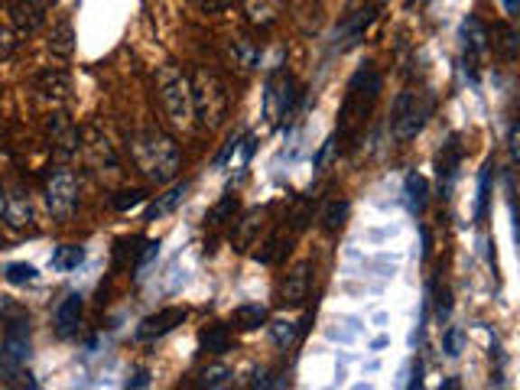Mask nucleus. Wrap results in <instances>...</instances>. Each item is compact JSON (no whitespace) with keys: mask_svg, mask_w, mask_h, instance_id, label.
<instances>
[{"mask_svg":"<svg viewBox=\"0 0 520 390\" xmlns=\"http://www.w3.org/2000/svg\"><path fill=\"white\" fill-rule=\"evenodd\" d=\"M130 153H134V162L140 166L150 182L156 186H166L176 179V172L182 170V153H179L176 140L162 130H137L130 137Z\"/></svg>","mask_w":520,"mask_h":390,"instance_id":"1","label":"nucleus"},{"mask_svg":"<svg viewBox=\"0 0 520 390\" xmlns=\"http://www.w3.org/2000/svg\"><path fill=\"white\" fill-rule=\"evenodd\" d=\"M381 72L374 69V65H365V69H358L355 79L348 81V91H345V105L339 111V144L345 137H355L358 127L367 121V114L374 111L377 105V98H381Z\"/></svg>","mask_w":520,"mask_h":390,"instance_id":"2","label":"nucleus"},{"mask_svg":"<svg viewBox=\"0 0 520 390\" xmlns=\"http://www.w3.org/2000/svg\"><path fill=\"white\" fill-rule=\"evenodd\" d=\"M189 88H192V114L199 117V127L215 130L218 124H225L231 95H228V85L221 81L218 72L199 65L189 79Z\"/></svg>","mask_w":520,"mask_h":390,"instance_id":"3","label":"nucleus"},{"mask_svg":"<svg viewBox=\"0 0 520 390\" xmlns=\"http://www.w3.org/2000/svg\"><path fill=\"white\" fill-rule=\"evenodd\" d=\"M432 114V98H426L422 91H400L397 101H394V111H390V134L397 144L413 140Z\"/></svg>","mask_w":520,"mask_h":390,"instance_id":"4","label":"nucleus"},{"mask_svg":"<svg viewBox=\"0 0 520 390\" xmlns=\"http://www.w3.org/2000/svg\"><path fill=\"white\" fill-rule=\"evenodd\" d=\"M160 101L172 127H192V88H189V79L179 69H162L160 72Z\"/></svg>","mask_w":520,"mask_h":390,"instance_id":"5","label":"nucleus"},{"mask_svg":"<svg viewBox=\"0 0 520 390\" xmlns=\"http://www.w3.org/2000/svg\"><path fill=\"white\" fill-rule=\"evenodd\" d=\"M46 205L56 221H69L79 209V182H75L72 170L56 166L52 176L46 179Z\"/></svg>","mask_w":520,"mask_h":390,"instance_id":"6","label":"nucleus"},{"mask_svg":"<svg viewBox=\"0 0 520 390\" xmlns=\"http://www.w3.org/2000/svg\"><path fill=\"white\" fill-rule=\"evenodd\" d=\"M0 358H4L7 371H16V367L26 365V358H30V325H26V319L7 322L4 341H0Z\"/></svg>","mask_w":520,"mask_h":390,"instance_id":"7","label":"nucleus"},{"mask_svg":"<svg viewBox=\"0 0 520 390\" xmlns=\"http://www.w3.org/2000/svg\"><path fill=\"white\" fill-rule=\"evenodd\" d=\"M296 98H300V88H296V81H292L290 75L286 72L270 75V81H267V117L270 121H283L286 114H292Z\"/></svg>","mask_w":520,"mask_h":390,"instance_id":"8","label":"nucleus"},{"mask_svg":"<svg viewBox=\"0 0 520 390\" xmlns=\"http://www.w3.org/2000/svg\"><path fill=\"white\" fill-rule=\"evenodd\" d=\"M56 0H16L10 7V23H14L16 36H30L46 23L49 10H52Z\"/></svg>","mask_w":520,"mask_h":390,"instance_id":"9","label":"nucleus"},{"mask_svg":"<svg viewBox=\"0 0 520 390\" xmlns=\"http://www.w3.org/2000/svg\"><path fill=\"white\" fill-rule=\"evenodd\" d=\"M186 309H179V306H166V309H160V312H153V316H146L144 322H140V329H137V339L140 341H156V339H162V335H170V332H176L179 325L186 322Z\"/></svg>","mask_w":520,"mask_h":390,"instance_id":"10","label":"nucleus"},{"mask_svg":"<svg viewBox=\"0 0 520 390\" xmlns=\"http://www.w3.org/2000/svg\"><path fill=\"white\" fill-rule=\"evenodd\" d=\"M309 290H312V264L300 260L280 286V306H302L309 300Z\"/></svg>","mask_w":520,"mask_h":390,"instance_id":"11","label":"nucleus"},{"mask_svg":"<svg viewBox=\"0 0 520 390\" xmlns=\"http://www.w3.org/2000/svg\"><path fill=\"white\" fill-rule=\"evenodd\" d=\"M462 46H465V62H478L481 56L488 52V46H491V32H488V26L481 23L478 16H469L462 23Z\"/></svg>","mask_w":520,"mask_h":390,"instance_id":"12","label":"nucleus"},{"mask_svg":"<svg viewBox=\"0 0 520 390\" xmlns=\"http://www.w3.org/2000/svg\"><path fill=\"white\" fill-rule=\"evenodd\" d=\"M81 312H85V300H81V292H69V296L59 302V309H56V332L62 335V339H69V335L79 332Z\"/></svg>","mask_w":520,"mask_h":390,"instance_id":"13","label":"nucleus"},{"mask_svg":"<svg viewBox=\"0 0 520 390\" xmlns=\"http://www.w3.org/2000/svg\"><path fill=\"white\" fill-rule=\"evenodd\" d=\"M459 162H462V146L452 137L442 146V153H439V182H442V192L446 195L452 192V182L459 176Z\"/></svg>","mask_w":520,"mask_h":390,"instance_id":"14","label":"nucleus"},{"mask_svg":"<svg viewBox=\"0 0 520 390\" xmlns=\"http://www.w3.org/2000/svg\"><path fill=\"white\" fill-rule=\"evenodd\" d=\"M225 59L231 62V69H237L241 75H247V72H254V65H257V49H254V42L251 40H244V36H237V40H231L228 42V49H225Z\"/></svg>","mask_w":520,"mask_h":390,"instance_id":"15","label":"nucleus"},{"mask_svg":"<svg viewBox=\"0 0 520 390\" xmlns=\"http://www.w3.org/2000/svg\"><path fill=\"white\" fill-rule=\"evenodd\" d=\"M36 91L46 101H65V95H69V75L62 69H46V72L36 75Z\"/></svg>","mask_w":520,"mask_h":390,"instance_id":"16","label":"nucleus"},{"mask_svg":"<svg viewBox=\"0 0 520 390\" xmlns=\"http://www.w3.org/2000/svg\"><path fill=\"white\" fill-rule=\"evenodd\" d=\"M244 10H247V20H251L254 26L267 30V26H274L276 20H280V14H283V0H247Z\"/></svg>","mask_w":520,"mask_h":390,"instance_id":"17","label":"nucleus"},{"mask_svg":"<svg viewBox=\"0 0 520 390\" xmlns=\"http://www.w3.org/2000/svg\"><path fill=\"white\" fill-rule=\"evenodd\" d=\"M46 46H49V52H52V56H59V59L72 56V52H75V30H72V20H69V16L52 26Z\"/></svg>","mask_w":520,"mask_h":390,"instance_id":"18","label":"nucleus"},{"mask_svg":"<svg viewBox=\"0 0 520 390\" xmlns=\"http://www.w3.org/2000/svg\"><path fill=\"white\" fill-rule=\"evenodd\" d=\"M49 130H52V144H56V153L62 156V160H69V156L79 153V130L72 127L69 121H62V117H56V127L49 124Z\"/></svg>","mask_w":520,"mask_h":390,"instance_id":"19","label":"nucleus"},{"mask_svg":"<svg viewBox=\"0 0 520 390\" xmlns=\"http://www.w3.org/2000/svg\"><path fill=\"white\" fill-rule=\"evenodd\" d=\"M374 16H377V4H371V7H365V10H358V14L351 16L348 23H345V49L358 46V42L365 40L367 26L374 23Z\"/></svg>","mask_w":520,"mask_h":390,"instance_id":"20","label":"nucleus"},{"mask_svg":"<svg viewBox=\"0 0 520 390\" xmlns=\"http://www.w3.org/2000/svg\"><path fill=\"white\" fill-rule=\"evenodd\" d=\"M267 322V309L260 306V302H244L231 312V325L235 329H244V332H254L260 325Z\"/></svg>","mask_w":520,"mask_h":390,"instance_id":"21","label":"nucleus"},{"mask_svg":"<svg viewBox=\"0 0 520 390\" xmlns=\"http://www.w3.org/2000/svg\"><path fill=\"white\" fill-rule=\"evenodd\" d=\"M348 199H329L322 209V228L329 231V235H339L341 228H345V221H348Z\"/></svg>","mask_w":520,"mask_h":390,"instance_id":"22","label":"nucleus"},{"mask_svg":"<svg viewBox=\"0 0 520 390\" xmlns=\"http://www.w3.org/2000/svg\"><path fill=\"white\" fill-rule=\"evenodd\" d=\"M4 218H7V225L10 228H26L32 221V209H30V199H26L23 192H16V195H10L7 199V209H4Z\"/></svg>","mask_w":520,"mask_h":390,"instance_id":"23","label":"nucleus"},{"mask_svg":"<svg viewBox=\"0 0 520 390\" xmlns=\"http://www.w3.org/2000/svg\"><path fill=\"white\" fill-rule=\"evenodd\" d=\"M404 195H406L410 211H416V215H422V211H426V195H430V186H426V179H422L420 172H410V176H406Z\"/></svg>","mask_w":520,"mask_h":390,"instance_id":"24","label":"nucleus"},{"mask_svg":"<svg viewBox=\"0 0 520 390\" xmlns=\"http://www.w3.org/2000/svg\"><path fill=\"white\" fill-rule=\"evenodd\" d=\"M199 341H202L205 355H221V351H231V329H228V325H209Z\"/></svg>","mask_w":520,"mask_h":390,"instance_id":"25","label":"nucleus"},{"mask_svg":"<svg viewBox=\"0 0 520 390\" xmlns=\"http://www.w3.org/2000/svg\"><path fill=\"white\" fill-rule=\"evenodd\" d=\"M85 150H88L91 162H95L98 170H101V166H107V170H114V166H117V156H114L111 144H107L105 137H95L91 144H85Z\"/></svg>","mask_w":520,"mask_h":390,"instance_id":"26","label":"nucleus"},{"mask_svg":"<svg viewBox=\"0 0 520 390\" xmlns=\"http://www.w3.org/2000/svg\"><path fill=\"white\" fill-rule=\"evenodd\" d=\"M81 260H85V251H81V247H59V251L52 254V267L69 274V270L79 267Z\"/></svg>","mask_w":520,"mask_h":390,"instance_id":"27","label":"nucleus"},{"mask_svg":"<svg viewBox=\"0 0 520 390\" xmlns=\"http://www.w3.org/2000/svg\"><path fill=\"white\" fill-rule=\"evenodd\" d=\"M228 381H231V367L228 365H209L202 374H199V384L202 387H228Z\"/></svg>","mask_w":520,"mask_h":390,"instance_id":"28","label":"nucleus"},{"mask_svg":"<svg viewBox=\"0 0 520 390\" xmlns=\"http://www.w3.org/2000/svg\"><path fill=\"white\" fill-rule=\"evenodd\" d=\"M260 218H264V211L254 209V211H247V218L241 221V231H237V244H241V251L254 244V237H257V228H260Z\"/></svg>","mask_w":520,"mask_h":390,"instance_id":"29","label":"nucleus"},{"mask_svg":"<svg viewBox=\"0 0 520 390\" xmlns=\"http://www.w3.org/2000/svg\"><path fill=\"white\" fill-rule=\"evenodd\" d=\"M235 211H237V195H225V199H221V202L209 211V218H205V221H209L211 228H218V225H225Z\"/></svg>","mask_w":520,"mask_h":390,"instance_id":"30","label":"nucleus"},{"mask_svg":"<svg viewBox=\"0 0 520 390\" xmlns=\"http://www.w3.org/2000/svg\"><path fill=\"white\" fill-rule=\"evenodd\" d=\"M182 199H186V186H176V189H170V192L162 195L160 202H156L153 209H150V218H160V215H166V211H172V209H176L179 202H182Z\"/></svg>","mask_w":520,"mask_h":390,"instance_id":"31","label":"nucleus"},{"mask_svg":"<svg viewBox=\"0 0 520 390\" xmlns=\"http://www.w3.org/2000/svg\"><path fill=\"white\" fill-rule=\"evenodd\" d=\"M146 202V192L144 189H124V192H117L111 199V205L117 211H130V209H137V205Z\"/></svg>","mask_w":520,"mask_h":390,"instance_id":"32","label":"nucleus"},{"mask_svg":"<svg viewBox=\"0 0 520 390\" xmlns=\"http://www.w3.org/2000/svg\"><path fill=\"white\" fill-rule=\"evenodd\" d=\"M36 280H40V274H36V267H30V264H10L7 267V283L26 286V283H36Z\"/></svg>","mask_w":520,"mask_h":390,"instance_id":"33","label":"nucleus"},{"mask_svg":"<svg viewBox=\"0 0 520 390\" xmlns=\"http://www.w3.org/2000/svg\"><path fill=\"white\" fill-rule=\"evenodd\" d=\"M488 199H491V166H488L478 179V209H475V221L488 218Z\"/></svg>","mask_w":520,"mask_h":390,"instance_id":"34","label":"nucleus"},{"mask_svg":"<svg viewBox=\"0 0 520 390\" xmlns=\"http://www.w3.org/2000/svg\"><path fill=\"white\" fill-rule=\"evenodd\" d=\"M270 335H274V341L280 345V348H290L300 332H296V325H292V322H274V325H270Z\"/></svg>","mask_w":520,"mask_h":390,"instance_id":"35","label":"nucleus"},{"mask_svg":"<svg viewBox=\"0 0 520 390\" xmlns=\"http://www.w3.org/2000/svg\"><path fill=\"white\" fill-rule=\"evenodd\" d=\"M335 153H339V137H329L322 146V153H319V170H329V162L335 160Z\"/></svg>","mask_w":520,"mask_h":390,"instance_id":"36","label":"nucleus"},{"mask_svg":"<svg viewBox=\"0 0 520 390\" xmlns=\"http://www.w3.org/2000/svg\"><path fill=\"white\" fill-rule=\"evenodd\" d=\"M442 348H446V355L449 358H459V348H462V329H449L446 332V345H442Z\"/></svg>","mask_w":520,"mask_h":390,"instance_id":"37","label":"nucleus"},{"mask_svg":"<svg viewBox=\"0 0 520 390\" xmlns=\"http://www.w3.org/2000/svg\"><path fill=\"white\" fill-rule=\"evenodd\" d=\"M449 312H452V292L442 290V292L436 296V316H439V319H449Z\"/></svg>","mask_w":520,"mask_h":390,"instance_id":"38","label":"nucleus"},{"mask_svg":"<svg viewBox=\"0 0 520 390\" xmlns=\"http://www.w3.org/2000/svg\"><path fill=\"white\" fill-rule=\"evenodd\" d=\"M199 4H202L205 10H225L231 0H199Z\"/></svg>","mask_w":520,"mask_h":390,"instance_id":"39","label":"nucleus"},{"mask_svg":"<svg viewBox=\"0 0 520 390\" xmlns=\"http://www.w3.org/2000/svg\"><path fill=\"white\" fill-rule=\"evenodd\" d=\"M422 384V365H413V377H410V387H420Z\"/></svg>","mask_w":520,"mask_h":390,"instance_id":"40","label":"nucleus"},{"mask_svg":"<svg viewBox=\"0 0 520 390\" xmlns=\"http://www.w3.org/2000/svg\"><path fill=\"white\" fill-rule=\"evenodd\" d=\"M4 209H7V195H4V189H0V218H4Z\"/></svg>","mask_w":520,"mask_h":390,"instance_id":"41","label":"nucleus"}]
</instances>
